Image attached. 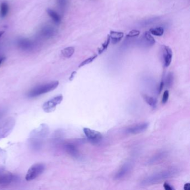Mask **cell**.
Segmentation results:
<instances>
[{
  "instance_id": "cell-1",
  "label": "cell",
  "mask_w": 190,
  "mask_h": 190,
  "mask_svg": "<svg viewBox=\"0 0 190 190\" xmlns=\"http://www.w3.org/2000/svg\"><path fill=\"white\" fill-rule=\"evenodd\" d=\"M49 133V128L47 125L41 124L37 129H35L31 133V145L35 150L40 148L43 138L46 137Z\"/></svg>"
},
{
  "instance_id": "cell-2",
  "label": "cell",
  "mask_w": 190,
  "mask_h": 190,
  "mask_svg": "<svg viewBox=\"0 0 190 190\" xmlns=\"http://www.w3.org/2000/svg\"><path fill=\"white\" fill-rule=\"evenodd\" d=\"M59 84V83L58 81H54L43 85H39L30 90L28 94V97H37L40 95L50 92L57 88Z\"/></svg>"
},
{
  "instance_id": "cell-3",
  "label": "cell",
  "mask_w": 190,
  "mask_h": 190,
  "mask_svg": "<svg viewBox=\"0 0 190 190\" xmlns=\"http://www.w3.org/2000/svg\"><path fill=\"white\" fill-rule=\"evenodd\" d=\"M176 172L177 171L175 170L174 169L164 171L148 177L145 179V180L143 181V183L144 185H152L156 183L160 182L161 181L163 180H165L168 178L172 177V176L175 175Z\"/></svg>"
},
{
  "instance_id": "cell-4",
  "label": "cell",
  "mask_w": 190,
  "mask_h": 190,
  "mask_svg": "<svg viewBox=\"0 0 190 190\" xmlns=\"http://www.w3.org/2000/svg\"><path fill=\"white\" fill-rule=\"evenodd\" d=\"M15 125V119L12 117L8 118L0 123V140L10 135Z\"/></svg>"
},
{
  "instance_id": "cell-5",
  "label": "cell",
  "mask_w": 190,
  "mask_h": 190,
  "mask_svg": "<svg viewBox=\"0 0 190 190\" xmlns=\"http://www.w3.org/2000/svg\"><path fill=\"white\" fill-rule=\"evenodd\" d=\"M45 166L43 163H36L31 166L25 176V180L27 181L34 180L41 175L45 170Z\"/></svg>"
},
{
  "instance_id": "cell-6",
  "label": "cell",
  "mask_w": 190,
  "mask_h": 190,
  "mask_svg": "<svg viewBox=\"0 0 190 190\" xmlns=\"http://www.w3.org/2000/svg\"><path fill=\"white\" fill-rule=\"evenodd\" d=\"M62 95H59L51 98L50 100L44 103L43 105V110L46 113L53 112L54 111L57 105L60 104L63 101Z\"/></svg>"
},
{
  "instance_id": "cell-7",
  "label": "cell",
  "mask_w": 190,
  "mask_h": 190,
  "mask_svg": "<svg viewBox=\"0 0 190 190\" xmlns=\"http://www.w3.org/2000/svg\"><path fill=\"white\" fill-rule=\"evenodd\" d=\"M18 180V176L0 168V186H8Z\"/></svg>"
},
{
  "instance_id": "cell-8",
  "label": "cell",
  "mask_w": 190,
  "mask_h": 190,
  "mask_svg": "<svg viewBox=\"0 0 190 190\" xmlns=\"http://www.w3.org/2000/svg\"><path fill=\"white\" fill-rule=\"evenodd\" d=\"M83 131L86 137L88 138L89 140L93 142H97L102 138V135L98 131L91 129L88 128H84L83 129Z\"/></svg>"
},
{
  "instance_id": "cell-9",
  "label": "cell",
  "mask_w": 190,
  "mask_h": 190,
  "mask_svg": "<svg viewBox=\"0 0 190 190\" xmlns=\"http://www.w3.org/2000/svg\"><path fill=\"white\" fill-rule=\"evenodd\" d=\"M148 126L149 124L148 123H143L136 124L132 127L129 128L127 131L128 133L130 134H133V135L139 134L145 132L147 129Z\"/></svg>"
},
{
  "instance_id": "cell-10",
  "label": "cell",
  "mask_w": 190,
  "mask_h": 190,
  "mask_svg": "<svg viewBox=\"0 0 190 190\" xmlns=\"http://www.w3.org/2000/svg\"><path fill=\"white\" fill-rule=\"evenodd\" d=\"M163 52L164 64L165 67H168L170 65L172 59V51L169 46L163 45Z\"/></svg>"
},
{
  "instance_id": "cell-11",
  "label": "cell",
  "mask_w": 190,
  "mask_h": 190,
  "mask_svg": "<svg viewBox=\"0 0 190 190\" xmlns=\"http://www.w3.org/2000/svg\"><path fill=\"white\" fill-rule=\"evenodd\" d=\"M131 169V165L129 163H126L122 167L120 168L119 170L118 171L115 176V180H120L127 175L128 173L130 171Z\"/></svg>"
},
{
  "instance_id": "cell-12",
  "label": "cell",
  "mask_w": 190,
  "mask_h": 190,
  "mask_svg": "<svg viewBox=\"0 0 190 190\" xmlns=\"http://www.w3.org/2000/svg\"><path fill=\"white\" fill-rule=\"evenodd\" d=\"M18 47L23 50H29L33 49V43L31 40L27 39H21L18 40Z\"/></svg>"
},
{
  "instance_id": "cell-13",
  "label": "cell",
  "mask_w": 190,
  "mask_h": 190,
  "mask_svg": "<svg viewBox=\"0 0 190 190\" xmlns=\"http://www.w3.org/2000/svg\"><path fill=\"white\" fill-rule=\"evenodd\" d=\"M110 40H112L113 44H117L122 39L124 36V34L122 32H118L115 31H110Z\"/></svg>"
},
{
  "instance_id": "cell-14",
  "label": "cell",
  "mask_w": 190,
  "mask_h": 190,
  "mask_svg": "<svg viewBox=\"0 0 190 190\" xmlns=\"http://www.w3.org/2000/svg\"><path fill=\"white\" fill-rule=\"evenodd\" d=\"M46 11L48 15L51 18V19L56 24H59L61 22V18L56 11L50 8H48Z\"/></svg>"
},
{
  "instance_id": "cell-15",
  "label": "cell",
  "mask_w": 190,
  "mask_h": 190,
  "mask_svg": "<svg viewBox=\"0 0 190 190\" xmlns=\"http://www.w3.org/2000/svg\"><path fill=\"white\" fill-rule=\"evenodd\" d=\"M55 33V29L53 27L50 26H45L42 29L41 31V34L45 38H50L53 36Z\"/></svg>"
},
{
  "instance_id": "cell-16",
  "label": "cell",
  "mask_w": 190,
  "mask_h": 190,
  "mask_svg": "<svg viewBox=\"0 0 190 190\" xmlns=\"http://www.w3.org/2000/svg\"><path fill=\"white\" fill-rule=\"evenodd\" d=\"M65 150L70 155L77 157L78 156V151L74 145L71 144H67L65 145Z\"/></svg>"
},
{
  "instance_id": "cell-17",
  "label": "cell",
  "mask_w": 190,
  "mask_h": 190,
  "mask_svg": "<svg viewBox=\"0 0 190 190\" xmlns=\"http://www.w3.org/2000/svg\"><path fill=\"white\" fill-rule=\"evenodd\" d=\"M75 52V48L72 46L65 48L61 50L62 55L66 58H70Z\"/></svg>"
},
{
  "instance_id": "cell-18",
  "label": "cell",
  "mask_w": 190,
  "mask_h": 190,
  "mask_svg": "<svg viewBox=\"0 0 190 190\" xmlns=\"http://www.w3.org/2000/svg\"><path fill=\"white\" fill-rule=\"evenodd\" d=\"M9 11V6L8 3H3L1 5V11L0 16L2 18H4L7 16Z\"/></svg>"
},
{
  "instance_id": "cell-19",
  "label": "cell",
  "mask_w": 190,
  "mask_h": 190,
  "mask_svg": "<svg viewBox=\"0 0 190 190\" xmlns=\"http://www.w3.org/2000/svg\"><path fill=\"white\" fill-rule=\"evenodd\" d=\"M143 98H144L145 102L147 103L148 105H150V107L155 108L156 106L157 100L155 98L146 94H143Z\"/></svg>"
},
{
  "instance_id": "cell-20",
  "label": "cell",
  "mask_w": 190,
  "mask_h": 190,
  "mask_svg": "<svg viewBox=\"0 0 190 190\" xmlns=\"http://www.w3.org/2000/svg\"><path fill=\"white\" fill-rule=\"evenodd\" d=\"M110 38L109 35H108L107 40H105L104 43L102 45V46L100 48L98 49V54H102L105 50H107L108 46L109 45L110 42Z\"/></svg>"
},
{
  "instance_id": "cell-21",
  "label": "cell",
  "mask_w": 190,
  "mask_h": 190,
  "mask_svg": "<svg viewBox=\"0 0 190 190\" xmlns=\"http://www.w3.org/2000/svg\"><path fill=\"white\" fill-rule=\"evenodd\" d=\"M149 32L150 33V34L157 36H161L164 33V29L162 27H157V28L150 29Z\"/></svg>"
},
{
  "instance_id": "cell-22",
  "label": "cell",
  "mask_w": 190,
  "mask_h": 190,
  "mask_svg": "<svg viewBox=\"0 0 190 190\" xmlns=\"http://www.w3.org/2000/svg\"><path fill=\"white\" fill-rule=\"evenodd\" d=\"M144 36L145 40H147V43L149 44V45H153L155 44L156 40L155 38L153 37L149 31H146L144 34Z\"/></svg>"
},
{
  "instance_id": "cell-23",
  "label": "cell",
  "mask_w": 190,
  "mask_h": 190,
  "mask_svg": "<svg viewBox=\"0 0 190 190\" xmlns=\"http://www.w3.org/2000/svg\"><path fill=\"white\" fill-rule=\"evenodd\" d=\"M97 56L98 55L95 54V55L90 56V58H88V59H85V60H84L83 62L80 63V65H79V68H81L82 66H84L85 65H87V64H89L92 62H93V61L95 60L96 58H97Z\"/></svg>"
},
{
  "instance_id": "cell-24",
  "label": "cell",
  "mask_w": 190,
  "mask_h": 190,
  "mask_svg": "<svg viewBox=\"0 0 190 190\" xmlns=\"http://www.w3.org/2000/svg\"><path fill=\"white\" fill-rule=\"evenodd\" d=\"M56 3L58 7L62 11H64L68 6V0H56Z\"/></svg>"
},
{
  "instance_id": "cell-25",
  "label": "cell",
  "mask_w": 190,
  "mask_h": 190,
  "mask_svg": "<svg viewBox=\"0 0 190 190\" xmlns=\"http://www.w3.org/2000/svg\"><path fill=\"white\" fill-rule=\"evenodd\" d=\"M173 80H174V77H173V73H170L168 74L166 80V83L168 87L170 88L171 86L172 85L173 83Z\"/></svg>"
},
{
  "instance_id": "cell-26",
  "label": "cell",
  "mask_w": 190,
  "mask_h": 190,
  "mask_svg": "<svg viewBox=\"0 0 190 190\" xmlns=\"http://www.w3.org/2000/svg\"><path fill=\"white\" fill-rule=\"evenodd\" d=\"M140 34V31L137 30H132L129 31V33L127 35V37L128 38H132V37H135L138 36Z\"/></svg>"
},
{
  "instance_id": "cell-27",
  "label": "cell",
  "mask_w": 190,
  "mask_h": 190,
  "mask_svg": "<svg viewBox=\"0 0 190 190\" xmlns=\"http://www.w3.org/2000/svg\"><path fill=\"white\" fill-rule=\"evenodd\" d=\"M168 98H169V91L165 90L163 94L162 100L163 104L166 103L168 100Z\"/></svg>"
},
{
  "instance_id": "cell-28",
  "label": "cell",
  "mask_w": 190,
  "mask_h": 190,
  "mask_svg": "<svg viewBox=\"0 0 190 190\" xmlns=\"http://www.w3.org/2000/svg\"><path fill=\"white\" fill-rule=\"evenodd\" d=\"M163 187L166 190H174V188L168 184V183L165 182L163 185Z\"/></svg>"
},
{
  "instance_id": "cell-29",
  "label": "cell",
  "mask_w": 190,
  "mask_h": 190,
  "mask_svg": "<svg viewBox=\"0 0 190 190\" xmlns=\"http://www.w3.org/2000/svg\"><path fill=\"white\" fill-rule=\"evenodd\" d=\"M76 74H77V71H73V73H71V76H70V78H69V80H70V81L73 80V79H74V77H75V76Z\"/></svg>"
},
{
  "instance_id": "cell-30",
  "label": "cell",
  "mask_w": 190,
  "mask_h": 190,
  "mask_svg": "<svg viewBox=\"0 0 190 190\" xmlns=\"http://www.w3.org/2000/svg\"><path fill=\"white\" fill-rule=\"evenodd\" d=\"M184 190H190V183H186L185 185H184V187H183Z\"/></svg>"
},
{
  "instance_id": "cell-31",
  "label": "cell",
  "mask_w": 190,
  "mask_h": 190,
  "mask_svg": "<svg viewBox=\"0 0 190 190\" xmlns=\"http://www.w3.org/2000/svg\"><path fill=\"white\" fill-rule=\"evenodd\" d=\"M5 113V109H0V119L3 117Z\"/></svg>"
},
{
  "instance_id": "cell-32",
  "label": "cell",
  "mask_w": 190,
  "mask_h": 190,
  "mask_svg": "<svg viewBox=\"0 0 190 190\" xmlns=\"http://www.w3.org/2000/svg\"><path fill=\"white\" fill-rule=\"evenodd\" d=\"M163 87H164V82H163V81H162V82H161V83L160 88H159V89H160V90H159V92H160V93H161V92L162 90Z\"/></svg>"
},
{
  "instance_id": "cell-33",
  "label": "cell",
  "mask_w": 190,
  "mask_h": 190,
  "mask_svg": "<svg viewBox=\"0 0 190 190\" xmlns=\"http://www.w3.org/2000/svg\"><path fill=\"white\" fill-rule=\"evenodd\" d=\"M5 60V58H0V65L2 64V63L3 62V61Z\"/></svg>"
},
{
  "instance_id": "cell-34",
  "label": "cell",
  "mask_w": 190,
  "mask_h": 190,
  "mask_svg": "<svg viewBox=\"0 0 190 190\" xmlns=\"http://www.w3.org/2000/svg\"><path fill=\"white\" fill-rule=\"evenodd\" d=\"M4 33H5V31H0V38L3 36V34H4Z\"/></svg>"
}]
</instances>
